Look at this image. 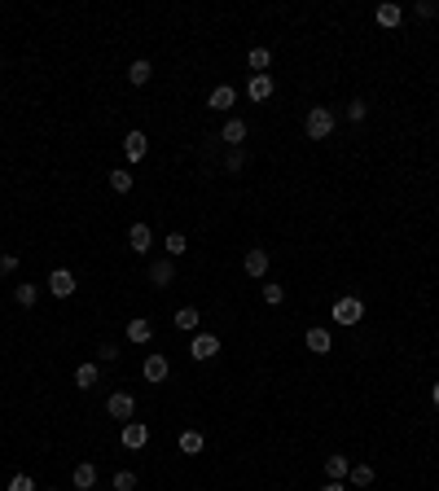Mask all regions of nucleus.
<instances>
[{
	"mask_svg": "<svg viewBox=\"0 0 439 491\" xmlns=\"http://www.w3.org/2000/svg\"><path fill=\"white\" fill-rule=\"evenodd\" d=\"M334 123H338V114L329 110V105H312L307 110V140H329V132H334Z\"/></svg>",
	"mask_w": 439,
	"mask_h": 491,
	"instance_id": "obj_1",
	"label": "nucleus"
},
{
	"mask_svg": "<svg viewBox=\"0 0 439 491\" xmlns=\"http://www.w3.org/2000/svg\"><path fill=\"white\" fill-rule=\"evenodd\" d=\"M105 412L114 417V421H132V412H136V399L127 390H114L110 399H105Z\"/></svg>",
	"mask_w": 439,
	"mask_h": 491,
	"instance_id": "obj_2",
	"label": "nucleus"
},
{
	"mask_svg": "<svg viewBox=\"0 0 439 491\" xmlns=\"http://www.w3.org/2000/svg\"><path fill=\"white\" fill-rule=\"evenodd\" d=\"M141 373H145V382H150V386H159V382H167V373H172L167 355L150 351V355H145V364H141Z\"/></svg>",
	"mask_w": 439,
	"mask_h": 491,
	"instance_id": "obj_3",
	"label": "nucleus"
},
{
	"mask_svg": "<svg viewBox=\"0 0 439 491\" xmlns=\"http://www.w3.org/2000/svg\"><path fill=\"white\" fill-rule=\"evenodd\" d=\"M75 272H70V268H53L49 272V294L53 298H70V294H75Z\"/></svg>",
	"mask_w": 439,
	"mask_h": 491,
	"instance_id": "obj_4",
	"label": "nucleus"
},
{
	"mask_svg": "<svg viewBox=\"0 0 439 491\" xmlns=\"http://www.w3.org/2000/svg\"><path fill=\"white\" fill-rule=\"evenodd\" d=\"M360 316H365V303H360V298H338V303H334V320H338V325H360Z\"/></svg>",
	"mask_w": 439,
	"mask_h": 491,
	"instance_id": "obj_5",
	"label": "nucleus"
},
{
	"mask_svg": "<svg viewBox=\"0 0 439 491\" xmlns=\"http://www.w3.org/2000/svg\"><path fill=\"white\" fill-rule=\"evenodd\" d=\"M127 246H132V255H150L154 233H150V224H145V220H136L132 229H127Z\"/></svg>",
	"mask_w": 439,
	"mask_h": 491,
	"instance_id": "obj_6",
	"label": "nucleus"
},
{
	"mask_svg": "<svg viewBox=\"0 0 439 491\" xmlns=\"http://www.w3.org/2000/svg\"><path fill=\"white\" fill-rule=\"evenodd\" d=\"M119 439H123L127 452H141L150 443V430H145V421H123V435H119Z\"/></svg>",
	"mask_w": 439,
	"mask_h": 491,
	"instance_id": "obj_7",
	"label": "nucleus"
},
{
	"mask_svg": "<svg viewBox=\"0 0 439 491\" xmlns=\"http://www.w3.org/2000/svg\"><path fill=\"white\" fill-rule=\"evenodd\" d=\"M216 351H220L216 333H194V342H189V355H194V360H211Z\"/></svg>",
	"mask_w": 439,
	"mask_h": 491,
	"instance_id": "obj_8",
	"label": "nucleus"
},
{
	"mask_svg": "<svg viewBox=\"0 0 439 491\" xmlns=\"http://www.w3.org/2000/svg\"><path fill=\"white\" fill-rule=\"evenodd\" d=\"M123 154H127V163H141L150 154V136H145V132H127V136H123Z\"/></svg>",
	"mask_w": 439,
	"mask_h": 491,
	"instance_id": "obj_9",
	"label": "nucleus"
},
{
	"mask_svg": "<svg viewBox=\"0 0 439 491\" xmlns=\"http://www.w3.org/2000/svg\"><path fill=\"white\" fill-rule=\"evenodd\" d=\"M242 268H246V277H264V272H268V250L264 246H255V250H246V259H242Z\"/></svg>",
	"mask_w": 439,
	"mask_h": 491,
	"instance_id": "obj_10",
	"label": "nucleus"
},
{
	"mask_svg": "<svg viewBox=\"0 0 439 491\" xmlns=\"http://www.w3.org/2000/svg\"><path fill=\"white\" fill-rule=\"evenodd\" d=\"M150 281L159 285V290H167V285L176 281V263H172V259H154V263H150Z\"/></svg>",
	"mask_w": 439,
	"mask_h": 491,
	"instance_id": "obj_11",
	"label": "nucleus"
},
{
	"mask_svg": "<svg viewBox=\"0 0 439 491\" xmlns=\"http://www.w3.org/2000/svg\"><path fill=\"white\" fill-rule=\"evenodd\" d=\"M198 320H203V311H198V307H176L172 325L181 329V333H198Z\"/></svg>",
	"mask_w": 439,
	"mask_h": 491,
	"instance_id": "obj_12",
	"label": "nucleus"
},
{
	"mask_svg": "<svg viewBox=\"0 0 439 491\" xmlns=\"http://www.w3.org/2000/svg\"><path fill=\"white\" fill-rule=\"evenodd\" d=\"M374 18H378V27H387V31H391V27H400V22H405V9H400V5H391V0H382Z\"/></svg>",
	"mask_w": 439,
	"mask_h": 491,
	"instance_id": "obj_13",
	"label": "nucleus"
},
{
	"mask_svg": "<svg viewBox=\"0 0 439 491\" xmlns=\"http://www.w3.org/2000/svg\"><path fill=\"white\" fill-rule=\"evenodd\" d=\"M220 140H224V145H233V149H242V140H246V123H242V118H229V123L220 127Z\"/></svg>",
	"mask_w": 439,
	"mask_h": 491,
	"instance_id": "obj_14",
	"label": "nucleus"
},
{
	"mask_svg": "<svg viewBox=\"0 0 439 491\" xmlns=\"http://www.w3.org/2000/svg\"><path fill=\"white\" fill-rule=\"evenodd\" d=\"M70 483H75L79 491H92V487H97V465L79 461V465H75V474H70Z\"/></svg>",
	"mask_w": 439,
	"mask_h": 491,
	"instance_id": "obj_15",
	"label": "nucleus"
},
{
	"mask_svg": "<svg viewBox=\"0 0 439 491\" xmlns=\"http://www.w3.org/2000/svg\"><path fill=\"white\" fill-rule=\"evenodd\" d=\"M233 101H237V88H233V83H220V88L207 97L211 110H233Z\"/></svg>",
	"mask_w": 439,
	"mask_h": 491,
	"instance_id": "obj_16",
	"label": "nucleus"
},
{
	"mask_svg": "<svg viewBox=\"0 0 439 491\" xmlns=\"http://www.w3.org/2000/svg\"><path fill=\"white\" fill-rule=\"evenodd\" d=\"M246 97H251V101H268V97H272V75H251V83H246Z\"/></svg>",
	"mask_w": 439,
	"mask_h": 491,
	"instance_id": "obj_17",
	"label": "nucleus"
},
{
	"mask_svg": "<svg viewBox=\"0 0 439 491\" xmlns=\"http://www.w3.org/2000/svg\"><path fill=\"white\" fill-rule=\"evenodd\" d=\"M150 338H154V325H150L145 316H132V320H127V342H150Z\"/></svg>",
	"mask_w": 439,
	"mask_h": 491,
	"instance_id": "obj_18",
	"label": "nucleus"
},
{
	"mask_svg": "<svg viewBox=\"0 0 439 491\" xmlns=\"http://www.w3.org/2000/svg\"><path fill=\"white\" fill-rule=\"evenodd\" d=\"M307 351H316V355H325V351H334V338H329L325 329H307Z\"/></svg>",
	"mask_w": 439,
	"mask_h": 491,
	"instance_id": "obj_19",
	"label": "nucleus"
},
{
	"mask_svg": "<svg viewBox=\"0 0 439 491\" xmlns=\"http://www.w3.org/2000/svg\"><path fill=\"white\" fill-rule=\"evenodd\" d=\"M325 474H329V483H343V478L351 474V461L347 457H325Z\"/></svg>",
	"mask_w": 439,
	"mask_h": 491,
	"instance_id": "obj_20",
	"label": "nucleus"
},
{
	"mask_svg": "<svg viewBox=\"0 0 439 491\" xmlns=\"http://www.w3.org/2000/svg\"><path fill=\"white\" fill-rule=\"evenodd\" d=\"M246 66H251V75H268L272 53H268V49H251V53H246Z\"/></svg>",
	"mask_w": 439,
	"mask_h": 491,
	"instance_id": "obj_21",
	"label": "nucleus"
},
{
	"mask_svg": "<svg viewBox=\"0 0 439 491\" xmlns=\"http://www.w3.org/2000/svg\"><path fill=\"white\" fill-rule=\"evenodd\" d=\"M181 452H189V457H198V452H203V435H198V430H181Z\"/></svg>",
	"mask_w": 439,
	"mask_h": 491,
	"instance_id": "obj_22",
	"label": "nucleus"
},
{
	"mask_svg": "<svg viewBox=\"0 0 439 491\" xmlns=\"http://www.w3.org/2000/svg\"><path fill=\"white\" fill-rule=\"evenodd\" d=\"M75 386H79V390H88V386H97V364H88V360H84V364H79V368H75Z\"/></svg>",
	"mask_w": 439,
	"mask_h": 491,
	"instance_id": "obj_23",
	"label": "nucleus"
},
{
	"mask_svg": "<svg viewBox=\"0 0 439 491\" xmlns=\"http://www.w3.org/2000/svg\"><path fill=\"white\" fill-rule=\"evenodd\" d=\"M150 75H154V66L145 62V57H141V62H132V66H127V79H132L136 88H141V83H150Z\"/></svg>",
	"mask_w": 439,
	"mask_h": 491,
	"instance_id": "obj_24",
	"label": "nucleus"
},
{
	"mask_svg": "<svg viewBox=\"0 0 439 491\" xmlns=\"http://www.w3.org/2000/svg\"><path fill=\"white\" fill-rule=\"evenodd\" d=\"M347 483H351V487H369V483H374V465H351Z\"/></svg>",
	"mask_w": 439,
	"mask_h": 491,
	"instance_id": "obj_25",
	"label": "nucleus"
},
{
	"mask_svg": "<svg viewBox=\"0 0 439 491\" xmlns=\"http://www.w3.org/2000/svg\"><path fill=\"white\" fill-rule=\"evenodd\" d=\"M14 298H18V307H35V298H40V290H35L31 281H22L18 290H14Z\"/></svg>",
	"mask_w": 439,
	"mask_h": 491,
	"instance_id": "obj_26",
	"label": "nucleus"
},
{
	"mask_svg": "<svg viewBox=\"0 0 439 491\" xmlns=\"http://www.w3.org/2000/svg\"><path fill=\"white\" fill-rule=\"evenodd\" d=\"M163 246H167V259H181L185 250H189V242H185V233H172V237H167V242H163Z\"/></svg>",
	"mask_w": 439,
	"mask_h": 491,
	"instance_id": "obj_27",
	"label": "nucleus"
},
{
	"mask_svg": "<svg viewBox=\"0 0 439 491\" xmlns=\"http://www.w3.org/2000/svg\"><path fill=\"white\" fill-rule=\"evenodd\" d=\"M110 189L114 194H127L132 189V171H110Z\"/></svg>",
	"mask_w": 439,
	"mask_h": 491,
	"instance_id": "obj_28",
	"label": "nucleus"
},
{
	"mask_svg": "<svg viewBox=\"0 0 439 491\" xmlns=\"http://www.w3.org/2000/svg\"><path fill=\"white\" fill-rule=\"evenodd\" d=\"M281 298H286V290H281L277 281H268V285H264V303H268V307H277Z\"/></svg>",
	"mask_w": 439,
	"mask_h": 491,
	"instance_id": "obj_29",
	"label": "nucleus"
},
{
	"mask_svg": "<svg viewBox=\"0 0 439 491\" xmlns=\"http://www.w3.org/2000/svg\"><path fill=\"white\" fill-rule=\"evenodd\" d=\"M132 487H136V474L132 470H119L114 474V491H132Z\"/></svg>",
	"mask_w": 439,
	"mask_h": 491,
	"instance_id": "obj_30",
	"label": "nucleus"
},
{
	"mask_svg": "<svg viewBox=\"0 0 439 491\" xmlns=\"http://www.w3.org/2000/svg\"><path fill=\"white\" fill-rule=\"evenodd\" d=\"M242 167H246V154L242 149H233L229 158H224V171H242Z\"/></svg>",
	"mask_w": 439,
	"mask_h": 491,
	"instance_id": "obj_31",
	"label": "nucleus"
},
{
	"mask_svg": "<svg viewBox=\"0 0 439 491\" xmlns=\"http://www.w3.org/2000/svg\"><path fill=\"white\" fill-rule=\"evenodd\" d=\"M97 360H101V364H114V360H119L114 342H101V346H97Z\"/></svg>",
	"mask_w": 439,
	"mask_h": 491,
	"instance_id": "obj_32",
	"label": "nucleus"
},
{
	"mask_svg": "<svg viewBox=\"0 0 439 491\" xmlns=\"http://www.w3.org/2000/svg\"><path fill=\"white\" fill-rule=\"evenodd\" d=\"M9 491H35V483L27 474H14V478H9Z\"/></svg>",
	"mask_w": 439,
	"mask_h": 491,
	"instance_id": "obj_33",
	"label": "nucleus"
},
{
	"mask_svg": "<svg viewBox=\"0 0 439 491\" xmlns=\"http://www.w3.org/2000/svg\"><path fill=\"white\" fill-rule=\"evenodd\" d=\"M365 114H369V105H365V101H351V105H347V118H351V123H360Z\"/></svg>",
	"mask_w": 439,
	"mask_h": 491,
	"instance_id": "obj_34",
	"label": "nucleus"
},
{
	"mask_svg": "<svg viewBox=\"0 0 439 491\" xmlns=\"http://www.w3.org/2000/svg\"><path fill=\"white\" fill-rule=\"evenodd\" d=\"M435 14H439L435 0H418V18H435Z\"/></svg>",
	"mask_w": 439,
	"mask_h": 491,
	"instance_id": "obj_35",
	"label": "nucleus"
},
{
	"mask_svg": "<svg viewBox=\"0 0 439 491\" xmlns=\"http://www.w3.org/2000/svg\"><path fill=\"white\" fill-rule=\"evenodd\" d=\"M0 272H5V277H9V272H18V255H0Z\"/></svg>",
	"mask_w": 439,
	"mask_h": 491,
	"instance_id": "obj_36",
	"label": "nucleus"
},
{
	"mask_svg": "<svg viewBox=\"0 0 439 491\" xmlns=\"http://www.w3.org/2000/svg\"><path fill=\"white\" fill-rule=\"evenodd\" d=\"M431 404H435V408H439V382H435V386H431Z\"/></svg>",
	"mask_w": 439,
	"mask_h": 491,
	"instance_id": "obj_37",
	"label": "nucleus"
},
{
	"mask_svg": "<svg viewBox=\"0 0 439 491\" xmlns=\"http://www.w3.org/2000/svg\"><path fill=\"white\" fill-rule=\"evenodd\" d=\"M321 491H347V487H343V483H325Z\"/></svg>",
	"mask_w": 439,
	"mask_h": 491,
	"instance_id": "obj_38",
	"label": "nucleus"
}]
</instances>
